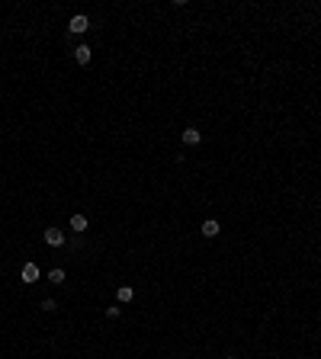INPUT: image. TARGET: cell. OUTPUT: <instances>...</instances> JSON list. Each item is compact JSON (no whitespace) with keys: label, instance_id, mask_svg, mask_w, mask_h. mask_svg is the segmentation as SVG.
Returning <instances> with one entry per match:
<instances>
[{"label":"cell","instance_id":"cell-1","mask_svg":"<svg viewBox=\"0 0 321 359\" xmlns=\"http://www.w3.org/2000/svg\"><path fill=\"white\" fill-rule=\"evenodd\" d=\"M87 29H90V20H87L84 13L71 16V23H68V32H74V36H81V32H87Z\"/></svg>","mask_w":321,"mask_h":359},{"label":"cell","instance_id":"cell-2","mask_svg":"<svg viewBox=\"0 0 321 359\" xmlns=\"http://www.w3.org/2000/svg\"><path fill=\"white\" fill-rule=\"evenodd\" d=\"M65 231H58V228H45V244L48 247H65Z\"/></svg>","mask_w":321,"mask_h":359},{"label":"cell","instance_id":"cell-3","mask_svg":"<svg viewBox=\"0 0 321 359\" xmlns=\"http://www.w3.org/2000/svg\"><path fill=\"white\" fill-rule=\"evenodd\" d=\"M199 231H203V238H219V231H222V225L219 222H215V218H206V222H203V228H199Z\"/></svg>","mask_w":321,"mask_h":359},{"label":"cell","instance_id":"cell-4","mask_svg":"<svg viewBox=\"0 0 321 359\" xmlns=\"http://www.w3.org/2000/svg\"><path fill=\"white\" fill-rule=\"evenodd\" d=\"M20 276H23V282H39V276H42V269H39L36 263H26V266H23V273H20Z\"/></svg>","mask_w":321,"mask_h":359},{"label":"cell","instance_id":"cell-5","mask_svg":"<svg viewBox=\"0 0 321 359\" xmlns=\"http://www.w3.org/2000/svg\"><path fill=\"white\" fill-rule=\"evenodd\" d=\"M180 138H183L186 148H193V145L203 141V132H199V128H183V135H180Z\"/></svg>","mask_w":321,"mask_h":359},{"label":"cell","instance_id":"cell-6","mask_svg":"<svg viewBox=\"0 0 321 359\" xmlns=\"http://www.w3.org/2000/svg\"><path fill=\"white\" fill-rule=\"evenodd\" d=\"M132 299H135V289H132V285H119V289H116V302H119V305H129Z\"/></svg>","mask_w":321,"mask_h":359},{"label":"cell","instance_id":"cell-7","mask_svg":"<svg viewBox=\"0 0 321 359\" xmlns=\"http://www.w3.org/2000/svg\"><path fill=\"white\" fill-rule=\"evenodd\" d=\"M90 58H93V51L87 48V45H77L74 48V61H77V64H90Z\"/></svg>","mask_w":321,"mask_h":359},{"label":"cell","instance_id":"cell-8","mask_svg":"<svg viewBox=\"0 0 321 359\" xmlns=\"http://www.w3.org/2000/svg\"><path fill=\"white\" fill-rule=\"evenodd\" d=\"M87 225H90V222H87V215H71V231L84 234V231H87Z\"/></svg>","mask_w":321,"mask_h":359},{"label":"cell","instance_id":"cell-9","mask_svg":"<svg viewBox=\"0 0 321 359\" xmlns=\"http://www.w3.org/2000/svg\"><path fill=\"white\" fill-rule=\"evenodd\" d=\"M48 282H65V269H51V273H48Z\"/></svg>","mask_w":321,"mask_h":359},{"label":"cell","instance_id":"cell-10","mask_svg":"<svg viewBox=\"0 0 321 359\" xmlns=\"http://www.w3.org/2000/svg\"><path fill=\"white\" fill-rule=\"evenodd\" d=\"M42 311H58V305H55V299H45V302H42Z\"/></svg>","mask_w":321,"mask_h":359},{"label":"cell","instance_id":"cell-11","mask_svg":"<svg viewBox=\"0 0 321 359\" xmlns=\"http://www.w3.org/2000/svg\"><path fill=\"white\" fill-rule=\"evenodd\" d=\"M119 314H122V308H119V305H112V308H106V318H119Z\"/></svg>","mask_w":321,"mask_h":359},{"label":"cell","instance_id":"cell-12","mask_svg":"<svg viewBox=\"0 0 321 359\" xmlns=\"http://www.w3.org/2000/svg\"><path fill=\"white\" fill-rule=\"evenodd\" d=\"M225 359H235V356H225Z\"/></svg>","mask_w":321,"mask_h":359}]
</instances>
